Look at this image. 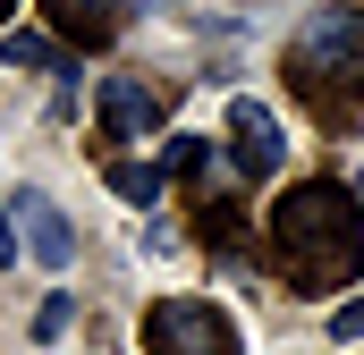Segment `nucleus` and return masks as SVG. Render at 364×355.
<instances>
[{
  "mask_svg": "<svg viewBox=\"0 0 364 355\" xmlns=\"http://www.w3.org/2000/svg\"><path fill=\"white\" fill-rule=\"evenodd\" d=\"M272 263L296 296H339L364 271V195L305 178L272 203Z\"/></svg>",
  "mask_w": 364,
  "mask_h": 355,
  "instance_id": "obj_1",
  "label": "nucleus"
},
{
  "mask_svg": "<svg viewBox=\"0 0 364 355\" xmlns=\"http://www.w3.org/2000/svg\"><path fill=\"white\" fill-rule=\"evenodd\" d=\"M288 93L322 127L364 119V9H314L288 43Z\"/></svg>",
  "mask_w": 364,
  "mask_h": 355,
  "instance_id": "obj_2",
  "label": "nucleus"
},
{
  "mask_svg": "<svg viewBox=\"0 0 364 355\" xmlns=\"http://www.w3.org/2000/svg\"><path fill=\"white\" fill-rule=\"evenodd\" d=\"M144 355H237V322L203 296H161L144 313Z\"/></svg>",
  "mask_w": 364,
  "mask_h": 355,
  "instance_id": "obj_3",
  "label": "nucleus"
},
{
  "mask_svg": "<svg viewBox=\"0 0 364 355\" xmlns=\"http://www.w3.org/2000/svg\"><path fill=\"white\" fill-rule=\"evenodd\" d=\"M17 237H26V254H34L43 271L77 263V229H68V212H60L51 195H17Z\"/></svg>",
  "mask_w": 364,
  "mask_h": 355,
  "instance_id": "obj_4",
  "label": "nucleus"
},
{
  "mask_svg": "<svg viewBox=\"0 0 364 355\" xmlns=\"http://www.w3.org/2000/svg\"><path fill=\"white\" fill-rule=\"evenodd\" d=\"M229 136H237V178H272L279 153H288L272 102H229Z\"/></svg>",
  "mask_w": 364,
  "mask_h": 355,
  "instance_id": "obj_5",
  "label": "nucleus"
},
{
  "mask_svg": "<svg viewBox=\"0 0 364 355\" xmlns=\"http://www.w3.org/2000/svg\"><path fill=\"white\" fill-rule=\"evenodd\" d=\"M161 127V93L136 85V77H110L102 85V136L110 144H136V136H153Z\"/></svg>",
  "mask_w": 364,
  "mask_h": 355,
  "instance_id": "obj_6",
  "label": "nucleus"
},
{
  "mask_svg": "<svg viewBox=\"0 0 364 355\" xmlns=\"http://www.w3.org/2000/svg\"><path fill=\"white\" fill-rule=\"evenodd\" d=\"M119 9H127V0H51V17H60L68 43H110V34H119Z\"/></svg>",
  "mask_w": 364,
  "mask_h": 355,
  "instance_id": "obj_7",
  "label": "nucleus"
},
{
  "mask_svg": "<svg viewBox=\"0 0 364 355\" xmlns=\"http://www.w3.org/2000/svg\"><path fill=\"white\" fill-rule=\"evenodd\" d=\"M110 195L144 212V203H161V170L153 161H110Z\"/></svg>",
  "mask_w": 364,
  "mask_h": 355,
  "instance_id": "obj_8",
  "label": "nucleus"
},
{
  "mask_svg": "<svg viewBox=\"0 0 364 355\" xmlns=\"http://www.w3.org/2000/svg\"><path fill=\"white\" fill-rule=\"evenodd\" d=\"M0 51H9L17 68H60V60H68V51H51V34H26V26H17V34H9Z\"/></svg>",
  "mask_w": 364,
  "mask_h": 355,
  "instance_id": "obj_9",
  "label": "nucleus"
},
{
  "mask_svg": "<svg viewBox=\"0 0 364 355\" xmlns=\"http://www.w3.org/2000/svg\"><path fill=\"white\" fill-rule=\"evenodd\" d=\"M68 313H77V305H68V296H43V305H34V339H43V347H51V339H60V330H68Z\"/></svg>",
  "mask_w": 364,
  "mask_h": 355,
  "instance_id": "obj_10",
  "label": "nucleus"
},
{
  "mask_svg": "<svg viewBox=\"0 0 364 355\" xmlns=\"http://www.w3.org/2000/svg\"><path fill=\"white\" fill-rule=\"evenodd\" d=\"M331 330H339V339H364V296H348V305L331 313Z\"/></svg>",
  "mask_w": 364,
  "mask_h": 355,
  "instance_id": "obj_11",
  "label": "nucleus"
},
{
  "mask_svg": "<svg viewBox=\"0 0 364 355\" xmlns=\"http://www.w3.org/2000/svg\"><path fill=\"white\" fill-rule=\"evenodd\" d=\"M0 263H17V212H0Z\"/></svg>",
  "mask_w": 364,
  "mask_h": 355,
  "instance_id": "obj_12",
  "label": "nucleus"
},
{
  "mask_svg": "<svg viewBox=\"0 0 364 355\" xmlns=\"http://www.w3.org/2000/svg\"><path fill=\"white\" fill-rule=\"evenodd\" d=\"M9 9H17V0H0V17H9Z\"/></svg>",
  "mask_w": 364,
  "mask_h": 355,
  "instance_id": "obj_13",
  "label": "nucleus"
},
{
  "mask_svg": "<svg viewBox=\"0 0 364 355\" xmlns=\"http://www.w3.org/2000/svg\"><path fill=\"white\" fill-rule=\"evenodd\" d=\"M356 195H364V170H356Z\"/></svg>",
  "mask_w": 364,
  "mask_h": 355,
  "instance_id": "obj_14",
  "label": "nucleus"
}]
</instances>
